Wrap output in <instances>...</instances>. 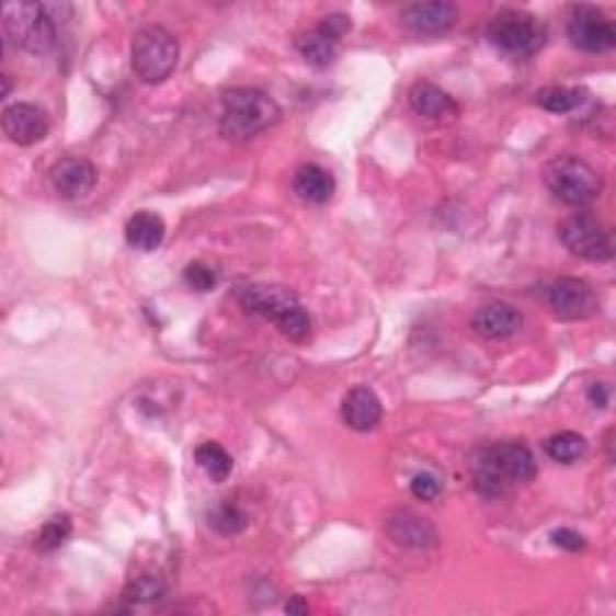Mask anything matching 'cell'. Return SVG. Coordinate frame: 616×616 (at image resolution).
<instances>
[{"label":"cell","instance_id":"6da1fadb","mask_svg":"<svg viewBox=\"0 0 616 616\" xmlns=\"http://www.w3.org/2000/svg\"><path fill=\"white\" fill-rule=\"evenodd\" d=\"M537 477L535 455L517 441L479 448L472 460V487L489 501L509 494V489L529 484Z\"/></svg>","mask_w":616,"mask_h":616},{"label":"cell","instance_id":"7a4b0ae2","mask_svg":"<svg viewBox=\"0 0 616 616\" xmlns=\"http://www.w3.org/2000/svg\"><path fill=\"white\" fill-rule=\"evenodd\" d=\"M282 111L273 96L253 88H233L221 96L219 130L231 142H246L280 123Z\"/></svg>","mask_w":616,"mask_h":616},{"label":"cell","instance_id":"3957f363","mask_svg":"<svg viewBox=\"0 0 616 616\" xmlns=\"http://www.w3.org/2000/svg\"><path fill=\"white\" fill-rule=\"evenodd\" d=\"M239 301L249 313L270 320L292 342L311 338V318L297 299V294L277 285H249L239 294Z\"/></svg>","mask_w":616,"mask_h":616},{"label":"cell","instance_id":"277c9868","mask_svg":"<svg viewBox=\"0 0 616 616\" xmlns=\"http://www.w3.org/2000/svg\"><path fill=\"white\" fill-rule=\"evenodd\" d=\"M54 5L8 3L3 8V34L10 44L30 54H46L56 44Z\"/></svg>","mask_w":616,"mask_h":616},{"label":"cell","instance_id":"5b68a950","mask_svg":"<svg viewBox=\"0 0 616 616\" xmlns=\"http://www.w3.org/2000/svg\"><path fill=\"white\" fill-rule=\"evenodd\" d=\"M487 36L503 56L527 60L537 56L547 44V27L533 12L503 10L489 22Z\"/></svg>","mask_w":616,"mask_h":616},{"label":"cell","instance_id":"8992f818","mask_svg":"<svg viewBox=\"0 0 616 616\" xmlns=\"http://www.w3.org/2000/svg\"><path fill=\"white\" fill-rule=\"evenodd\" d=\"M179 64V42L164 27H142L133 36L130 66L133 72L147 84L164 82Z\"/></svg>","mask_w":616,"mask_h":616},{"label":"cell","instance_id":"52a82bcc","mask_svg":"<svg viewBox=\"0 0 616 616\" xmlns=\"http://www.w3.org/2000/svg\"><path fill=\"white\" fill-rule=\"evenodd\" d=\"M545 183L566 205L581 207L600 198L602 179L597 171L578 157H557L545 167Z\"/></svg>","mask_w":616,"mask_h":616},{"label":"cell","instance_id":"ba28073f","mask_svg":"<svg viewBox=\"0 0 616 616\" xmlns=\"http://www.w3.org/2000/svg\"><path fill=\"white\" fill-rule=\"evenodd\" d=\"M559 239L575 258L588 263H607L614 255L612 233L590 213H575L561 221Z\"/></svg>","mask_w":616,"mask_h":616},{"label":"cell","instance_id":"9c48e42d","mask_svg":"<svg viewBox=\"0 0 616 616\" xmlns=\"http://www.w3.org/2000/svg\"><path fill=\"white\" fill-rule=\"evenodd\" d=\"M566 34L578 52L605 54L616 46L614 22L595 5H573L566 22Z\"/></svg>","mask_w":616,"mask_h":616},{"label":"cell","instance_id":"30bf717a","mask_svg":"<svg viewBox=\"0 0 616 616\" xmlns=\"http://www.w3.org/2000/svg\"><path fill=\"white\" fill-rule=\"evenodd\" d=\"M352 30V20L342 12L320 20L313 30H308L297 39V48L301 58L313 68H328L335 64L340 52V39Z\"/></svg>","mask_w":616,"mask_h":616},{"label":"cell","instance_id":"8fae6325","mask_svg":"<svg viewBox=\"0 0 616 616\" xmlns=\"http://www.w3.org/2000/svg\"><path fill=\"white\" fill-rule=\"evenodd\" d=\"M547 304L561 320H585L600 311V297L593 285L578 277H559L549 282Z\"/></svg>","mask_w":616,"mask_h":616},{"label":"cell","instance_id":"7c38bea8","mask_svg":"<svg viewBox=\"0 0 616 616\" xmlns=\"http://www.w3.org/2000/svg\"><path fill=\"white\" fill-rule=\"evenodd\" d=\"M400 20L414 36H441L455 27L458 8L453 3H410L402 8Z\"/></svg>","mask_w":616,"mask_h":616},{"label":"cell","instance_id":"4fadbf2b","mask_svg":"<svg viewBox=\"0 0 616 616\" xmlns=\"http://www.w3.org/2000/svg\"><path fill=\"white\" fill-rule=\"evenodd\" d=\"M52 186L64 201H80L96 183V169L82 157H64L48 171Z\"/></svg>","mask_w":616,"mask_h":616},{"label":"cell","instance_id":"5bb4252c","mask_svg":"<svg viewBox=\"0 0 616 616\" xmlns=\"http://www.w3.org/2000/svg\"><path fill=\"white\" fill-rule=\"evenodd\" d=\"M48 128H52V121H48L46 111L34 104H12L3 111V130L20 147L42 142Z\"/></svg>","mask_w":616,"mask_h":616},{"label":"cell","instance_id":"9a60e30c","mask_svg":"<svg viewBox=\"0 0 616 616\" xmlns=\"http://www.w3.org/2000/svg\"><path fill=\"white\" fill-rule=\"evenodd\" d=\"M386 533L396 545L408 549H429L438 541L436 527L414 511L390 513L386 517Z\"/></svg>","mask_w":616,"mask_h":616},{"label":"cell","instance_id":"2e32d148","mask_svg":"<svg viewBox=\"0 0 616 616\" xmlns=\"http://www.w3.org/2000/svg\"><path fill=\"white\" fill-rule=\"evenodd\" d=\"M380 419H384V404H380L378 396L366 386L352 388L347 396L342 400V422L350 429L366 434V431H374Z\"/></svg>","mask_w":616,"mask_h":616},{"label":"cell","instance_id":"e0dca14e","mask_svg":"<svg viewBox=\"0 0 616 616\" xmlns=\"http://www.w3.org/2000/svg\"><path fill=\"white\" fill-rule=\"evenodd\" d=\"M523 328V313L511 304H487L472 316V330L487 340H506Z\"/></svg>","mask_w":616,"mask_h":616},{"label":"cell","instance_id":"ac0fdd59","mask_svg":"<svg viewBox=\"0 0 616 616\" xmlns=\"http://www.w3.org/2000/svg\"><path fill=\"white\" fill-rule=\"evenodd\" d=\"M410 106L414 109V114L424 116L429 121H453L460 114L458 102H455L448 92H443L431 82L414 84L410 90Z\"/></svg>","mask_w":616,"mask_h":616},{"label":"cell","instance_id":"d6986e66","mask_svg":"<svg viewBox=\"0 0 616 616\" xmlns=\"http://www.w3.org/2000/svg\"><path fill=\"white\" fill-rule=\"evenodd\" d=\"M292 186L301 201L323 205L332 198V193H335V179L320 164H301L294 171Z\"/></svg>","mask_w":616,"mask_h":616},{"label":"cell","instance_id":"ffe728a7","mask_svg":"<svg viewBox=\"0 0 616 616\" xmlns=\"http://www.w3.org/2000/svg\"><path fill=\"white\" fill-rule=\"evenodd\" d=\"M164 237H167L164 219L155 213H147V209L135 213L126 225V241L135 251L152 253L162 246Z\"/></svg>","mask_w":616,"mask_h":616},{"label":"cell","instance_id":"44dd1931","mask_svg":"<svg viewBox=\"0 0 616 616\" xmlns=\"http://www.w3.org/2000/svg\"><path fill=\"white\" fill-rule=\"evenodd\" d=\"M545 450L554 463L573 465L585 458L588 441H585V436L575 434V431H561V434H554L547 438Z\"/></svg>","mask_w":616,"mask_h":616},{"label":"cell","instance_id":"7402d4cb","mask_svg":"<svg viewBox=\"0 0 616 616\" xmlns=\"http://www.w3.org/2000/svg\"><path fill=\"white\" fill-rule=\"evenodd\" d=\"M195 463L203 467V472L213 479V482H227V477L233 470L231 455L215 441H205L195 448Z\"/></svg>","mask_w":616,"mask_h":616},{"label":"cell","instance_id":"603a6c76","mask_svg":"<svg viewBox=\"0 0 616 616\" xmlns=\"http://www.w3.org/2000/svg\"><path fill=\"white\" fill-rule=\"evenodd\" d=\"M583 104V90L575 88H545L537 92V106L549 114H571Z\"/></svg>","mask_w":616,"mask_h":616},{"label":"cell","instance_id":"cb8c5ba5","mask_svg":"<svg viewBox=\"0 0 616 616\" xmlns=\"http://www.w3.org/2000/svg\"><path fill=\"white\" fill-rule=\"evenodd\" d=\"M72 533V523H70V517L66 513H60V515H54L52 521H48L42 529H39V535H36V541H34V547L36 551H42V554H52L56 549H60L68 541Z\"/></svg>","mask_w":616,"mask_h":616},{"label":"cell","instance_id":"d4e9b609","mask_svg":"<svg viewBox=\"0 0 616 616\" xmlns=\"http://www.w3.org/2000/svg\"><path fill=\"white\" fill-rule=\"evenodd\" d=\"M249 523V517L231 501H221L215 511L209 513V525H213L221 535H239Z\"/></svg>","mask_w":616,"mask_h":616},{"label":"cell","instance_id":"484cf974","mask_svg":"<svg viewBox=\"0 0 616 616\" xmlns=\"http://www.w3.org/2000/svg\"><path fill=\"white\" fill-rule=\"evenodd\" d=\"M164 590H167V585L159 575H140L126 588L123 597L133 602V605H147V602L164 597Z\"/></svg>","mask_w":616,"mask_h":616},{"label":"cell","instance_id":"4316f807","mask_svg":"<svg viewBox=\"0 0 616 616\" xmlns=\"http://www.w3.org/2000/svg\"><path fill=\"white\" fill-rule=\"evenodd\" d=\"M183 280H186V285L195 292H209L217 285L215 270L203 263H191L186 270H183Z\"/></svg>","mask_w":616,"mask_h":616},{"label":"cell","instance_id":"83f0119b","mask_svg":"<svg viewBox=\"0 0 616 616\" xmlns=\"http://www.w3.org/2000/svg\"><path fill=\"white\" fill-rule=\"evenodd\" d=\"M412 494L419 499V501H434L438 494H441V484H438V479L434 475H429V472H419L414 479H412Z\"/></svg>","mask_w":616,"mask_h":616},{"label":"cell","instance_id":"f1b7e54d","mask_svg":"<svg viewBox=\"0 0 616 616\" xmlns=\"http://www.w3.org/2000/svg\"><path fill=\"white\" fill-rule=\"evenodd\" d=\"M551 541H554V545H557V547L566 549V551H581V549H585L583 535L573 533V529H569V527L554 529V533H551Z\"/></svg>","mask_w":616,"mask_h":616},{"label":"cell","instance_id":"f546056e","mask_svg":"<svg viewBox=\"0 0 616 616\" xmlns=\"http://www.w3.org/2000/svg\"><path fill=\"white\" fill-rule=\"evenodd\" d=\"M609 396H612V388L607 384H593L588 390V400L593 408H600V410H605L607 404H609Z\"/></svg>","mask_w":616,"mask_h":616},{"label":"cell","instance_id":"4dcf8cb0","mask_svg":"<svg viewBox=\"0 0 616 616\" xmlns=\"http://www.w3.org/2000/svg\"><path fill=\"white\" fill-rule=\"evenodd\" d=\"M287 612H289V614H306L308 607L304 605L301 597H292V600L287 602Z\"/></svg>","mask_w":616,"mask_h":616},{"label":"cell","instance_id":"1f68e13d","mask_svg":"<svg viewBox=\"0 0 616 616\" xmlns=\"http://www.w3.org/2000/svg\"><path fill=\"white\" fill-rule=\"evenodd\" d=\"M3 82H5V88H3V96L10 94V76H3Z\"/></svg>","mask_w":616,"mask_h":616}]
</instances>
